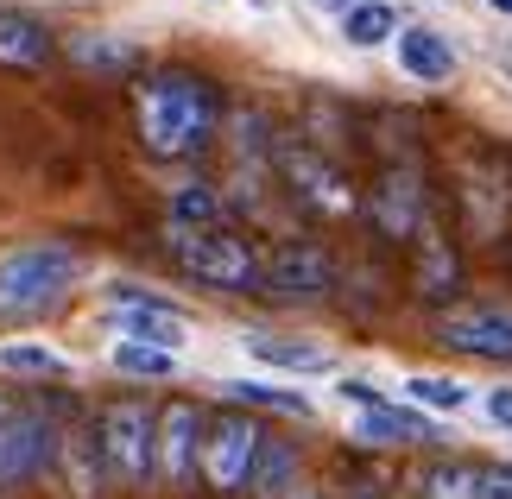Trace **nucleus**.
<instances>
[{"mask_svg": "<svg viewBox=\"0 0 512 499\" xmlns=\"http://www.w3.org/2000/svg\"><path fill=\"white\" fill-rule=\"evenodd\" d=\"M456 285H462L456 253H449L443 241H424V253H418V297L443 304V297H456Z\"/></svg>", "mask_w": 512, "mask_h": 499, "instance_id": "aec40b11", "label": "nucleus"}, {"mask_svg": "<svg viewBox=\"0 0 512 499\" xmlns=\"http://www.w3.org/2000/svg\"><path fill=\"white\" fill-rule=\"evenodd\" d=\"M171 228H222V190L177 184L171 190Z\"/></svg>", "mask_w": 512, "mask_h": 499, "instance_id": "412c9836", "label": "nucleus"}, {"mask_svg": "<svg viewBox=\"0 0 512 499\" xmlns=\"http://www.w3.org/2000/svg\"><path fill=\"white\" fill-rule=\"evenodd\" d=\"M392 45H399V70L418 76V83H449V76H456V51H449L443 32L399 26V32H392Z\"/></svg>", "mask_w": 512, "mask_h": 499, "instance_id": "2eb2a0df", "label": "nucleus"}, {"mask_svg": "<svg viewBox=\"0 0 512 499\" xmlns=\"http://www.w3.org/2000/svg\"><path fill=\"white\" fill-rule=\"evenodd\" d=\"M260 291L279 297H329L336 291V253L323 241H279L260 259Z\"/></svg>", "mask_w": 512, "mask_h": 499, "instance_id": "0eeeda50", "label": "nucleus"}, {"mask_svg": "<svg viewBox=\"0 0 512 499\" xmlns=\"http://www.w3.org/2000/svg\"><path fill=\"white\" fill-rule=\"evenodd\" d=\"M247 354L260 367H279V373H329L336 354L323 342H279V335H247Z\"/></svg>", "mask_w": 512, "mask_h": 499, "instance_id": "f3484780", "label": "nucleus"}, {"mask_svg": "<svg viewBox=\"0 0 512 499\" xmlns=\"http://www.w3.org/2000/svg\"><path fill=\"white\" fill-rule=\"evenodd\" d=\"M506 70H512V57H506Z\"/></svg>", "mask_w": 512, "mask_h": 499, "instance_id": "f704fd0d", "label": "nucleus"}, {"mask_svg": "<svg viewBox=\"0 0 512 499\" xmlns=\"http://www.w3.org/2000/svg\"><path fill=\"white\" fill-rule=\"evenodd\" d=\"M285 499H323V487H310V481H298V487H285Z\"/></svg>", "mask_w": 512, "mask_h": 499, "instance_id": "7c9ffc66", "label": "nucleus"}, {"mask_svg": "<svg viewBox=\"0 0 512 499\" xmlns=\"http://www.w3.org/2000/svg\"><path fill=\"white\" fill-rule=\"evenodd\" d=\"M310 7H323V13H348V7H361V0H310Z\"/></svg>", "mask_w": 512, "mask_h": 499, "instance_id": "2f4dec72", "label": "nucleus"}, {"mask_svg": "<svg viewBox=\"0 0 512 499\" xmlns=\"http://www.w3.org/2000/svg\"><path fill=\"white\" fill-rule=\"evenodd\" d=\"M437 342L456 354H475V361H506L512 367V310L500 304H462L437 323Z\"/></svg>", "mask_w": 512, "mask_h": 499, "instance_id": "6e6552de", "label": "nucleus"}, {"mask_svg": "<svg viewBox=\"0 0 512 499\" xmlns=\"http://www.w3.org/2000/svg\"><path fill=\"white\" fill-rule=\"evenodd\" d=\"M51 57V32L32 13H0V64L7 70H38Z\"/></svg>", "mask_w": 512, "mask_h": 499, "instance_id": "dca6fc26", "label": "nucleus"}, {"mask_svg": "<svg viewBox=\"0 0 512 499\" xmlns=\"http://www.w3.org/2000/svg\"><path fill=\"white\" fill-rule=\"evenodd\" d=\"M475 487H481V468L456 462V455H443L418 474V499H475Z\"/></svg>", "mask_w": 512, "mask_h": 499, "instance_id": "a211bd4d", "label": "nucleus"}, {"mask_svg": "<svg viewBox=\"0 0 512 499\" xmlns=\"http://www.w3.org/2000/svg\"><path fill=\"white\" fill-rule=\"evenodd\" d=\"M0 373H19V379H64L70 361H64V354H51V348H38V342H7V348H0Z\"/></svg>", "mask_w": 512, "mask_h": 499, "instance_id": "4be33fe9", "label": "nucleus"}, {"mask_svg": "<svg viewBox=\"0 0 512 499\" xmlns=\"http://www.w3.org/2000/svg\"><path fill=\"white\" fill-rule=\"evenodd\" d=\"M45 474H57L76 499H95L108 487V474H102V455H95V436L89 430H70V424H57L51 430V462Z\"/></svg>", "mask_w": 512, "mask_h": 499, "instance_id": "1a4fd4ad", "label": "nucleus"}, {"mask_svg": "<svg viewBox=\"0 0 512 499\" xmlns=\"http://www.w3.org/2000/svg\"><path fill=\"white\" fill-rule=\"evenodd\" d=\"M114 316H121V342H146V348H165V354H177L190 342V316L171 297H159V304H127Z\"/></svg>", "mask_w": 512, "mask_h": 499, "instance_id": "ddd939ff", "label": "nucleus"}, {"mask_svg": "<svg viewBox=\"0 0 512 499\" xmlns=\"http://www.w3.org/2000/svg\"><path fill=\"white\" fill-rule=\"evenodd\" d=\"M392 32H399V13H392L386 0H361V7H348V13H342V38H348L354 51L386 45Z\"/></svg>", "mask_w": 512, "mask_h": 499, "instance_id": "6ab92c4d", "label": "nucleus"}, {"mask_svg": "<svg viewBox=\"0 0 512 499\" xmlns=\"http://www.w3.org/2000/svg\"><path fill=\"white\" fill-rule=\"evenodd\" d=\"M108 361L121 367V373H133V379H171V373H177V354L146 348V342H114Z\"/></svg>", "mask_w": 512, "mask_h": 499, "instance_id": "393cba45", "label": "nucleus"}, {"mask_svg": "<svg viewBox=\"0 0 512 499\" xmlns=\"http://www.w3.org/2000/svg\"><path fill=\"white\" fill-rule=\"evenodd\" d=\"M83 64H95V70H133V45L127 38H76L70 45Z\"/></svg>", "mask_w": 512, "mask_h": 499, "instance_id": "a878e982", "label": "nucleus"}, {"mask_svg": "<svg viewBox=\"0 0 512 499\" xmlns=\"http://www.w3.org/2000/svg\"><path fill=\"white\" fill-rule=\"evenodd\" d=\"M475 499H512V462H487V468H481Z\"/></svg>", "mask_w": 512, "mask_h": 499, "instance_id": "bb28decb", "label": "nucleus"}, {"mask_svg": "<svg viewBox=\"0 0 512 499\" xmlns=\"http://www.w3.org/2000/svg\"><path fill=\"white\" fill-rule=\"evenodd\" d=\"M342 398H354V405H361V411H380V405H392V398L380 392V386H373V379H342Z\"/></svg>", "mask_w": 512, "mask_h": 499, "instance_id": "cd10ccee", "label": "nucleus"}, {"mask_svg": "<svg viewBox=\"0 0 512 499\" xmlns=\"http://www.w3.org/2000/svg\"><path fill=\"white\" fill-rule=\"evenodd\" d=\"M203 424L209 411L196 398H171V405L152 417V481L184 487L196 481V455H203Z\"/></svg>", "mask_w": 512, "mask_h": 499, "instance_id": "423d86ee", "label": "nucleus"}, {"mask_svg": "<svg viewBox=\"0 0 512 499\" xmlns=\"http://www.w3.org/2000/svg\"><path fill=\"white\" fill-rule=\"evenodd\" d=\"M133 127L152 158H196L222 133V95L196 70H159L133 89Z\"/></svg>", "mask_w": 512, "mask_h": 499, "instance_id": "f257e3e1", "label": "nucleus"}, {"mask_svg": "<svg viewBox=\"0 0 512 499\" xmlns=\"http://www.w3.org/2000/svg\"><path fill=\"white\" fill-rule=\"evenodd\" d=\"M373 222H380V234H392V241H411V234H424V184L411 171H392L373 184Z\"/></svg>", "mask_w": 512, "mask_h": 499, "instance_id": "9d476101", "label": "nucleus"}, {"mask_svg": "<svg viewBox=\"0 0 512 499\" xmlns=\"http://www.w3.org/2000/svg\"><path fill=\"white\" fill-rule=\"evenodd\" d=\"M152 417L140 398H114L95 411V455H102L108 487H146L152 481Z\"/></svg>", "mask_w": 512, "mask_h": 499, "instance_id": "20e7f679", "label": "nucleus"}, {"mask_svg": "<svg viewBox=\"0 0 512 499\" xmlns=\"http://www.w3.org/2000/svg\"><path fill=\"white\" fill-rule=\"evenodd\" d=\"M13 411H19V398H7V392H0V436H7V424H13Z\"/></svg>", "mask_w": 512, "mask_h": 499, "instance_id": "c756f323", "label": "nucleus"}, {"mask_svg": "<svg viewBox=\"0 0 512 499\" xmlns=\"http://www.w3.org/2000/svg\"><path fill=\"white\" fill-rule=\"evenodd\" d=\"M253 449H260V424L247 411H222L203 424V455H196V474L215 487V493H247V468H253Z\"/></svg>", "mask_w": 512, "mask_h": 499, "instance_id": "39448f33", "label": "nucleus"}, {"mask_svg": "<svg viewBox=\"0 0 512 499\" xmlns=\"http://www.w3.org/2000/svg\"><path fill=\"white\" fill-rule=\"evenodd\" d=\"M83 278V253L64 241H26L0 253V310L7 316H38L57 297H70V285Z\"/></svg>", "mask_w": 512, "mask_h": 499, "instance_id": "f03ea898", "label": "nucleus"}, {"mask_svg": "<svg viewBox=\"0 0 512 499\" xmlns=\"http://www.w3.org/2000/svg\"><path fill=\"white\" fill-rule=\"evenodd\" d=\"M405 398H411V405H430V411H462L475 392H468L462 379H449V373H411Z\"/></svg>", "mask_w": 512, "mask_h": 499, "instance_id": "5701e85b", "label": "nucleus"}, {"mask_svg": "<svg viewBox=\"0 0 512 499\" xmlns=\"http://www.w3.org/2000/svg\"><path fill=\"white\" fill-rule=\"evenodd\" d=\"M487 417H494L500 430H512V386H494V392H487Z\"/></svg>", "mask_w": 512, "mask_h": 499, "instance_id": "c85d7f7f", "label": "nucleus"}, {"mask_svg": "<svg viewBox=\"0 0 512 499\" xmlns=\"http://www.w3.org/2000/svg\"><path fill=\"white\" fill-rule=\"evenodd\" d=\"M285 190L298 196L304 209H329V215H342V209H348V184H342V171H336V165H323L317 152H285Z\"/></svg>", "mask_w": 512, "mask_h": 499, "instance_id": "f8f14e48", "label": "nucleus"}, {"mask_svg": "<svg viewBox=\"0 0 512 499\" xmlns=\"http://www.w3.org/2000/svg\"><path fill=\"white\" fill-rule=\"evenodd\" d=\"M228 392L241 398V405H266V411H285V417H310V411H317L304 392H291V386H260V379H228Z\"/></svg>", "mask_w": 512, "mask_h": 499, "instance_id": "b1692460", "label": "nucleus"}, {"mask_svg": "<svg viewBox=\"0 0 512 499\" xmlns=\"http://www.w3.org/2000/svg\"><path fill=\"white\" fill-rule=\"evenodd\" d=\"M342 499H380V493H373V487H367V481H354V487H348V493H342Z\"/></svg>", "mask_w": 512, "mask_h": 499, "instance_id": "473e14b6", "label": "nucleus"}, {"mask_svg": "<svg viewBox=\"0 0 512 499\" xmlns=\"http://www.w3.org/2000/svg\"><path fill=\"white\" fill-rule=\"evenodd\" d=\"M354 436L361 443H373V449H411V443H449V436L430 424L424 411H405V405H380V411H361L354 417Z\"/></svg>", "mask_w": 512, "mask_h": 499, "instance_id": "9b49d317", "label": "nucleus"}, {"mask_svg": "<svg viewBox=\"0 0 512 499\" xmlns=\"http://www.w3.org/2000/svg\"><path fill=\"white\" fill-rule=\"evenodd\" d=\"M165 253L177 272L209 291H260V253L228 228H171Z\"/></svg>", "mask_w": 512, "mask_h": 499, "instance_id": "7ed1b4c3", "label": "nucleus"}, {"mask_svg": "<svg viewBox=\"0 0 512 499\" xmlns=\"http://www.w3.org/2000/svg\"><path fill=\"white\" fill-rule=\"evenodd\" d=\"M304 481V449L285 443V436H260L253 449V468H247V493L253 499H285V487Z\"/></svg>", "mask_w": 512, "mask_h": 499, "instance_id": "4468645a", "label": "nucleus"}, {"mask_svg": "<svg viewBox=\"0 0 512 499\" xmlns=\"http://www.w3.org/2000/svg\"><path fill=\"white\" fill-rule=\"evenodd\" d=\"M494 7H500V13H506V19H512V0H494Z\"/></svg>", "mask_w": 512, "mask_h": 499, "instance_id": "72a5a7b5", "label": "nucleus"}]
</instances>
